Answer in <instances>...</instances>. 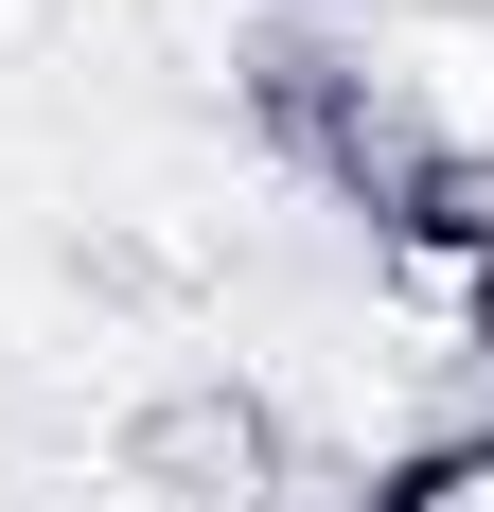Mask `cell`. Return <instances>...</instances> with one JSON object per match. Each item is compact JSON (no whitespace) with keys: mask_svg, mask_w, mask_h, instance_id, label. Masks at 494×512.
Returning a JSON list of instances; mask_svg holds the SVG:
<instances>
[{"mask_svg":"<svg viewBox=\"0 0 494 512\" xmlns=\"http://www.w3.org/2000/svg\"><path fill=\"white\" fill-rule=\"evenodd\" d=\"M124 495H159V512H265V495H283V407H265L247 371L142 389V424H124Z\"/></svg>","mask_w":494,"mask_h":512,"instance_id":"1","label":"cell"},{"mask_svg":"<svg viewBox=\"0 0 494 512\" xmlns=\"http://www.w3.org/2000/svg\"><path fill=\"white\" fill-rule=\"evenodd\" d=\"M371 89H389V124L424 142L442 195H494V0H406L371 36Z\"/></svg>","mask_w":494,"mask_h":512,"instance_id":"2","label":"cell"},{"mask_svg":"<svg viewBox=\"0 0 494 512\" xmlns=\"http://www.w3.org/2000/svg\"><path fill=\"white\" fill-rule=\"evenodd\" d=\"M371 512H494V424H459V442H424V460L389 477Z\"/></svg>","mask_w":494,"mask_h":512,"instance_id":"3","label":"cell"},{"mask_svg":"<svg viewBox=\"0 0 494 512\" xmlns=\"http://www.w3.org/2000/svg\"><path fill=\"white\" fill-rule=\"evenodd\" d=\"M53 36V0H0V71H18V53H36Z\"/></svg>","mask_w":494,"mask_h":512,"instance_id":"4","label":"cell"}]
</instances>
